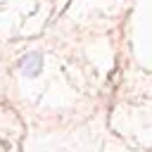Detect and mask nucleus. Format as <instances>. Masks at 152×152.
Listing matches in <instances>:
<instances>
[{
  "label": "nucleus",
  "mask_w": 152,
  "mask_h": 152,
  "mask_svg": "<svg viewBox=\"0 0 152 152\" xmlns=\"http://www.w3.org/2000/svg\"><path fill=\"white\" fill-rule=\"evenodd\" d=\"M40 69H43V55H40V52H28V55H24L21 62H19V71H21L26 78H36V76L40 74Z\"/></svg>",
  "instance_id": "1"
}]
</instances>
